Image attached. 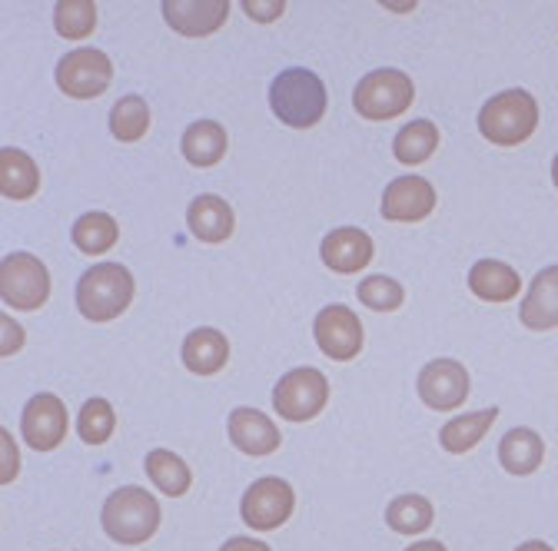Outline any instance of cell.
<instances>
[{
    "label": "cell",
    "mask_w": 558,
    "mask_h": 551,
    "mask_svg": "<svg viewBox=\"0 0 558 551\" xmlns=\"http://www.w3.org/2000/svg\"><path fill=\"white\" fill-rule=\"evenodd\" d=\"M269 107L293 130H310L326 113V84L306 66H290L269 84Z\"/></svg>",
    "instance_id": "1"
},
{
    "label": "cell",
    "mask_w": 558,
    "mask_h": 551,
    "mask_svg": "<svg viewBox=\"0 0 558 551\" xmlns=\"http://www.w3.org/2000/svg\"><path fill=\"white\" fill-rule=\"evenodd\" d=\"M136 283L126 266L120 262H97L77 283V309L90 322H113L120 313L130 309Z\"/></svg>",
    "instance_id": "2"
},
{
    "label": "cell",
    "mask_w": 558,
    "mask_h": 551,
    "mask_svg": "<svg viewBox=\"0 0 558 551\" xmlns=\"http://www.w3.org/2000/svg\"><path fill=\"white\" fill-rule=\"evenodd\" d=\"M160 502L140 486H123L117 489L100 512L104 531L117 544H144L157 535L160 528Z\"/></svg>",
    "instance_id": "3"
},
{
    "label": "cell",
    "mask_w": 558,
    "mask_h": 551,
    "mask_svg": "<svg viewBox=\"0 0 558 551\" xmlns=\"http://www.w3.org/2000/svg\"><path fill=\"white\" fill-rule=\"evenodd\" d=\"M538 126V103L529 90H502L478 110V133L496 147H519Z\"/></svg>",
    "instance_id": "4"
},
{
    "label": "cell",
    "mask_w": 558,
    "mask_h": 551,
    "mask_svg": "<svg viewBox=\"0 0 558 551\" xmlns=\"http://www.w3.org/2000/svg\"><path fill=\"white\" fill-rule=\"evenodd\" d=\"M0 299L14 313H37L50 299V272L31 253H11L0 262Z\"/></svg>",
    "instance_id": "5"
},
{
    "label": "cell",
    "mask_w": 558,
    "mask_h": 551,
    "mask_svg": "<svg viewBox=\"0 0 558 551\" xmlns=\"http://www.w3.org/2000/svg\"><path fill=\"white\" fill-rule=\"evenodd\" d=\"M412 100H415V87L412 77L402 71H373L353 90L356 113L376 123L402 117L412 107Z\"/></svg>",
    "instance_id": "6"
},
{
    "label": "cell",
    "mask_w": 558,
    "mask_h": 551,
    "mask_svg": "<svg viewBox=\"0 0 558 551\" xmlns=\"http://www.w3.org/2000/svg\"><path fill=\"white\" fill-rule=\"evenodd\" d=\"M329 402V379L313 369V366H300L293 372H287L272 389V408L279 419L290 423H310Z\"/></svg>",
    "instance_id": "7"
},
{
    "label": "cell",
    "mask_w": 558,
    "mask_h": 551,
    "mask_svg": "<svg viewBox=\"0 0 558 551\" xmlns=\"http://www.w3.org/2000/svg\"><path fill=\"white\" fill-rule=\"evenodd\" d=\"M110 81H113V63L104 50H94V47L70 50L57 63V87L70 100H94L107 94Z\"/></svg>",
    "instance_id": "8"
},
{
    "label": "cell",
    "mask_w": 558,
    "mask_h": 551,
    "mask_svg": "<svg viewBox=\"0 0 558 551\" xmlns=\"http://www.w3.org/2000/svg\"><path fill=\"white\" fill-rule=\"evenodd\" d=\"M293 509H296V492L290 481L266 475V478H256L246 489L240 515L253 531H272L290 522Z\"/></svg>",
    "instance_id": "9"
},
{
    "label": "cell",
    "mask_w": 558,
    "mask_h": 551,
    "mask_svg": "<svg viewBox=\"0 0 558 551\" xmlns=\"http://www.w3.org/2000/svg\"><path fill=\"white\" fill-rule=\"evenodd\" d=\"M316 346L332 363H353L363 353V322L349 306H326L313 322Z\"/></svg>",
    "instance_id": "10"
},
{
    "label": "cell",
    "mask_w": 558,
    "mask_h": 551,
    "mask_svg": "<svg viewBox=\"0 0 558 551\" xmlns=\"http://www.w3.org/2000/svg\"><path fill=\"white\" fill-rule=\"evenodd\" d=\"M66 429H70L66 405L53 392L34 395L21 412V436L37 452H53L57 445H63Z\"/></svg>",
    "instance_id": "11"
},
{
    "label": "cell",
    "mask_w": 558,
    "mask_h": 551,
    "mask_svg": "<svg viewBox=\"0 0 558 551\" xmlns=\"http://www.w3.org/2000/svg\"><path fill=\"white\" fill-rule=\"evenodd\" d=\"M418 399L436 412H456L469 399V372L456 359H433L415 379Z\"/></svg>",
    "instance_id": "12"
},
{
    "label": "cell",
    "mask_w": 558,
    "mask_h": 551,
    "mask_svg": "<svg viewBox=\"0 0 558 551\" xmlns=\"http://www.w3.org/2000/svg\"><path fill=\"white\" fill-rule=\"evenodd\" d=\"M383 220L418 223L436 210V186L423 176H396L383 193Z\"/></svg>",
    "instance_id": "13"
},
{
    "label": "cell",
    "mask_w": 558,
    "mask_h": 551,
    "mask_svg": "<svg viewBox=\"0 0 558 551\" xmlns=\"http://www.w3.org/2000/svg\"><path fill=\"white\" fill-rule=\"evenodd\" d=\"M319 256L323 262L339 272V276H353L360 269H366L376 256V243L366 230L360 226H339L332 233L323 236V246H319Z\"/></svg>",
    "instance_id": "14"
},
{
    "label": "cell",
    "mask_w": 558,
    "mask_h": 551,
    "mask_svg": "<svg viewBox=\"0 0 558 551\" xmlns=\"http://www.w3.org/2000/svg\"><path fill=\"white\" fill-rule=\"evenodd\" d=\"M163 17L183 37H209L227 24L230 4L227 0H163Z\"/></svg>",
    "instance_id": "15"
},
{
    "label": "cell",
    "mask_w": 558,
    "mask_h": 551,
    "mask_svg": "<svg viewBox=\"0 0 558 551\" xmlns=\"http://www.w3.org/2000/svg\"><path fill=\"white\" fill-rule=\"evenodd\" d=\"M227 432H230V442L243 455H253V458L272 455L279 445H283V436H279L276 423L269 416H263V412H256V408H246V405L230 412Z\"/></svg>",
    "instance_id": "16"
},
{
    "label": "cell",
    "mask_w": 558,
    "mask_h": 551,
    "mask_svg": "<svg viewBox=\"0 0 558 551\" xmlns=\"http://www.w3.org/2000/svg\"><path fill=\"white\" fill-rule=\"evenodd\" d=\"M186 226L199 243H227L236 226L233 206L217 193H199L186 210Z\"/></svg>",
    "instance_id": "17"
},
{
    "label": "cell",
    "mask_w": 558,
    "mask_h": 551,
    "mask_svg": "<svg viewBox=\"0 0 558 551\" xmlns=\"http://www.w3.org/2000/svg\"><path fill=\"white\" fill-rule=\"evenodd\" d=\"M519 319L532 332H548L558 326V266H545L519 306Z\"/></svg>",
    "instance_id": "18"
},
{
    "label": "cell",
    "mask_w": 558,
    "mask_h": 551,
    "mask_svg": "<svg viewBox=\"0 0 558 551\" xmlns=\"http://www.w3.org/2000/svg\"><path fill=\"white\" fill-rule=\"evenodd\" d=\"M469 290L482 303H512L522 290L519 269L502 259H478L469 269Z\"/></svg>",
    "instance_id": "19"
},
{
    "label": "cell",
    "mask_w": 558,
    "mask_h": 551,
    "mask_svg": "<svg viewBox=\"0 0 558 551\" xmlns=\"http://www.w3.org/2000/svg\"><path fill=\"white\" fill-rule=\"evenodd\" d=\"M230 359V342L220 329H193L183 339V366L196 376H217Z\"/></svg>",
    "instance_id": "20"
},
{
    "label": "cell",
    "mask_w": 558,
    "mask_h": 551,
    "mask_svg": "<svg viewBox=\"0 0 558 551\" xmlns=\"http://www.w3.org/2000/svg\"><path fill=\"white\" fill-rule=\"evenodd\" d=\"M227 147H230L227 130H223L217 120H196L193 126H186L183 144H180L186 163H193V167H199V170L217 167V163L227 157Z\"/></svg>",
    "instance_id": "21"
},
{
    "label": "cell",
    "mask_w": 558,
    "mask_h": 551,
    "mask_svg": "<svg viewBox=\"0 0 558 551\" xmlns=\"http://www.w3.org/2000/svg\"><path fill=\"white\" fill-rule=\"evenodd\" d=\"M496 419H499V408L496 405L493 408H482V412H465V416L449 419L439 429V445L446 452H452V455H465V452H472L485 439V432L496 426Z\"/></svg>",
    "instance_id": "22"
},
{
    "label": "cell",
    "mask_w": 558,
    "mask_h": 551,
    "mask_svg": "<svg viewBox=\"0 0 558 551\" xmlns=\"http://www.w3.org/2000/svg\"><path fill=\"white\" fill-rule=\"evenodd\" d=\"M499 462L509 475H532L545 462V442L535 429H512L499 442Z\"/></svg>",
    "instance_id": "23"
},
{
    "label": "cell",
    "mask_w": 558,
    "mask_h": 551,
    "mask_svg": "<svg viewBox=\"0 0 558 551\" xmlns=\"http://www.w3.org/2000/svg\"><path fill=\"white\" fill-rule=\"evenodd\" d=\"M40 189V170L31 154L4 147L0 150V193L8 199H31Z\"/></svg>",
    "instance_id": "24"
},
{
    "label": "cell",
    "mask_w": 558,
    "mask_h": 551,
    "mask_svg": "<svg viewBox=\"0 0 558 551\" xmlns=\"http://www.w3.org/2000/svg\"><path fill=\"white\" fill-rule=\"evenodd\" d=\"M439 147V126L433 120H412L409 126H402L392 140V154L399 163L405 167H418L426 163Z\"/></svg>",
    "instance_id": "25"
},
{
    "label": "cell",
    "mask_w": 558,
    "mask_h": 551,
    "mask_svg": "<svg viewBox=\"0 0 558 551\" xmlns=\"http://www.w3.org/2000/svg\"><path fill=\"white\" fill-rule=\"evenodd\" d=\"M147 475H150L154 486H157L163 495H170V499L186 495L190 486H193V472H190V465H186L177 452H170V449H154V452L147 455Z\"/></svg>",
    "instance_id": "26"
},
{
    "label": "cell",
    "mask_w": 558,
    "mask_h": 551,
    "mask_svg": "<svg viewBox=\"0 0 558 551\" xmlns=\"http://www.w3.org/2000/svg\"><path fill=\"white\" fill-rule=\"evenodd\" d=\"M70 240H74V246L87 256H104L117 246L120 226L110 213H84L74 223V230H70Z\"/></svg>",
    "instance_id": "27"
},
{
    "label": "cell",
    "mask_w": 558,
    "mask_h": 551,
    "mask_svg": "<svg viewBox=\"0 0 558 551\" xmlns=\"http://www.w3.org/2000/svg\"><path fill=\"white\" fill-rule=\"evenodd\" d=\"M436 512L426 495H399L386 509V525L399 535H423L433 525Z\"/></svg>",
    "instance_id": "28"
},
{
    "label": "cell",
    "mask_w": 558,
    "mask_h": 551,
    "mask_svg": "<svg viewBox=\"0 0 558 551\" xmlns=\"http://www.w3.org/2000/svg\"><path fill=\"white\" fill-rule=\"evenodd\" d=\"M150 130V107L147 100H140V97H123L113 103L110 110V133L117 136L120 144H136V140H144Z\"/></svg>",
    "instance_id": "29"
},
{
    "label": "cell",
    "mask_w": 558,
    "mask_h": 551,
    "mask_svg": "<svg viewBox=\"0 0 558 551\" xmlns=\"http://www.w3.org/2000/svg\"><path fill=\"white\" fill-rule=\"evenodd\" d=\"M53 27L63 40H84L97 30V4L94 0H57Z\"/></svg>",
    "instance_id": "30"
},
{
    "label": "cell",
    "mask_w": 558,
    "mask_h": 551,
    "mask_svg": "<svg viewBox=\"0 0 558 551\" xmlns=\"http://www.w3.org/2000/svg\"><path fill=\"white\" fill-rule=\"evenodd\" d=\"M117 429V412L107 399H87L81 416H77V432L87 445H104Z\"/></svg>",
    "instance_id": "31"
},
{
    "label": "cell",
    "mask_w": 558,
    "mask_h": 551,
    "mask_svg": "<svg viewBox=\"0 0 558 551\" xmlns=\"http://www.w3.org/2000/svg\"><path fill=\"white\" fill-rule=\"evenodd\" d=\"M356 296L373 313H396L405 303V290L396 280H389V276H369V280L356 286Z\"/></svg>",
    "instance_id": "32"
},
{
    "label": "cell",
    "mask_w": 558,
    "mask_h": 551,
    "mask_svg": "<svg viewBox=\"0 0 558 551\" xmlns=\"http://www.w3.org/2000/svg\"><path fill=\"white\" fill-rule=\"evenodd\" d=\"M243 11L246 17L259 21V24H269V21H279L287 11L283 0H243Z\"/></svg>",
    "instance_id": "33"
},
{
    "label": "cell",
    "mask_w": 558,
    "mask_h": 551,
    "mask_svg": "<svg viewBox=\"0 0 558 551\" xmlns=\"http://www.w3.org/2000/svg\"><path fill=\"white\" fill-rule=\"evenodd\" d=\"M0 326H4V350H0V353H4V359H11V356L21 353V346H24V329H21L11 316L0 319Z\"/></svg>",
    "instance_id": "34"
},
{
    "label": "cell",
    "mask_w": 558,
    "mask_h": 551,
    "mask_svg": "<svg viewBox=\"0 0 558 551\" xmlns=\"http://www.w3.org/2000/svg\"><path fill=\"white\" fill-rule=\"evenodd\" d=\"M0 442H4V472H0V478H4V481H14V478H17V468H21L17 445H14V439H11L8 429L0 432Z\"/></svg>",
    "instance_id": "35"
},
{
    "label": "cell",
    "mask_w": 558,
    "mask_h": 551,
    "mask_svg": "<svg viewBox=\"0 0 558 551\" xmlns=\"http://www.w3.org/2000/svg\"><path fill=\"white\" fill-rule=\"evenodd\" d=\"M220 551H272V548L263 544V541H253V538H246V535H236V538H230Z\"/></svg>",
    "instance_id": "36"
},
{
    "label": "cell",
    "mask_w": 558,
    "mask_h": 551,
    "mask_svg": "<svg viewBox=\"0 0 558 551\" xmlns=\"http://www.w3.org/2000/svg\"><path fill=\"white\" fill-rule=\"evenodd\" d=\"M405 551H446V544L442 541H418V544H412Z\"/></svg>",
    "instance_id": "37"
},
{
    "label": "cell",
    "mask_w": 558,
    "mask_h": 551,
    "mask_svg": "<svg viewBox=\"0 0 558 551\" xmlns=\"http://www.w3.org/2000/svg\"><path fill=\"white\" fill-rule=\"evenodd\" d=\"M515 551H555V548L545 544V541H525V544H519Z\"/></svg>",
    "instance_id": "38"
},
{
    "label": "cell",
    "mask_w": 558,
    "mask_h": 551,
    "mask_svg": "<svg viewBox=\"0 0 558 551\" xmlns=\"http://www.w3.org/2000/svg\"><path fill=\"white\" fill-rule=\"evenodd\" d=\"M551 183H555V189H558V154H555V160H551Z\"/></svg>",
    "instance_id": "39"
}]
</instances>
